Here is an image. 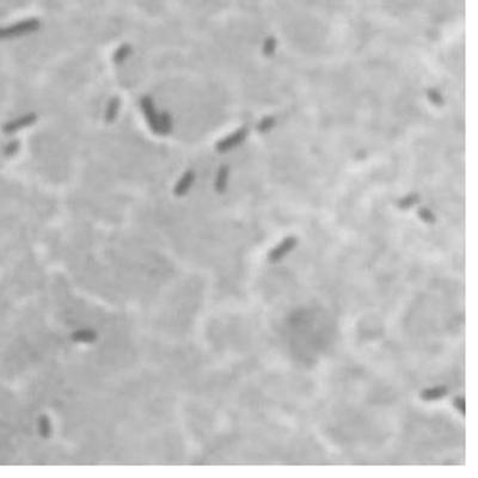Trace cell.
<instances>
[{
  "instance_id": "obj_4",
  "label": "cell",
  "mask_w": 478,
  "mask_h": 478,
  "mask_svg": "<svg viewBox=\"0 0 478 478\" xmlns=\"http://www.w3.org/2000/svg\"><path fill=\"white\" fill-rule=\"evenodd\" d=\"M37 121V115L35 113H28L23 116H19L15 118V120L9 121L8 123L3 125V132L6 134H12L16 132L20 131V129L29 127V125L34 124Z\"/></svg>"
},
{
  "instance_id": "obj_9",
  "label": "cell",
  "mask_w": 478,
  "mask_h": 478,
  "mask_svg": "<svg viewBox=\"0 0 478 478\" xmlns=\"http://www.w3.org/2000/svg\"><path fill=\"white\" fill-rule=\"evenodd\" d=\"M120 106L121 102L117 97H114L109 100L108 103L107 109H106V121L108 123H113V122L116 120L117 115H118V110H120Z\"/></svg>"
},
{
  "instance_id": "obj_12",
  "label": "cell",
  "mask_w": 478,
  "mask_h": 478,
  "mask_svg": "<svg viewBox=\"0 0 478 478\" xmlns=\"http://www.w3.org/2000/svg\"><path fill=\"white\" fill-rule=\"evenodd\" d=\"M418 201H420V196H418L417 194H409V195H407L406 197L400 198V200L398 201V207L400 209L411 208L413 206L416 205Z\"/></svg>"
},
{
  "instance_id": "obj_7",
  "label": "cell",
  "mask_w": 478,
  "mask_h": 478,
  "mask_svg": "<svg viewBox=\"0 0 478 478\" xmlns=\"http://www.w3.org/2000/svg\"><path fill=\"white\" fill-rule=\"evenodd\" d=\"M229 176H230V167L228 165H221L220 167H219L218 172H216L215 184H214L216 193H219V194L225 193L226 188H228Z\"/></svg>"
},
{
  "instance_id": "obj_17",
  "label": "cell",
  "mask_w": 478,
  "mask_h": 478,
  "mask_svg": "<svg viewBox=\"0 0 478 478\" xmlns=\"http://www.w3.org/2000/svg\"><path fill=\"white\" fill-rule=\"evenodd\" d=\"M18 149H19V141L13 140L5 146L4 155L6 157H13L17 152H18Z\"/></svg>"
},
{
  "instance_id": "obj_5",
  "label": "cell",
  "mask_w": 478,
  "mask_h": 478,
  "mask_svg": "<svg viewBox=\"0 0 478 478\" xmlns=\"http://www.w3.org/2000/svg\"><path fill=\"white\" fill-rule=\"evenodd\" d=\"M296 245H298V239H296L295 237H287V238L282 240L276 247H274V249L270 251L268 258H269L270 262H279V261H281L288 253H291Z\"/></svg>"
},
{
  "instance_id": "obj_11",
  "label": "cell",
  "mask_w": 478,
  "mask_h": 478,
  "mask_svg": "<svg viewBox=\"0 0 478 478\" xmlns=\"http://www.w3.org/2000/svg\"><path fill=\"white\" fill-rule=\"evenodd\" d=\"M132 51H133V49H132V47L129 46V44H127V43L122 44V46L118 47L116 49V52L114 53L113 61L116 65L122 64V62H123L125 59H128L129 55L132 54Z\"/></svg>"
},
{
  "instance_id": "obj_6",
  "label": "cell",
  "mask_w": 478,
  "mask_h": 478,
  "mask_svg": "<svg viewBox=\"0 0 478 478\" xmlns=\"http://www.w3.org/2000/svg\"><path fill=\"white\" fill-rule=\"evenodd\" d=\"M195 179H196V173H195V171L191 169L187 170L175 186L173 194H175L176 196H183V195H186L188 191L190 190L191 186L194 184Z\"/></svg>"
},
{
  "instance_id": "obj_2",
  "label": "cell",
  "mask_w": 478,
  "mask_h": 478,
  "mask_svg": "<svg viewBox=\"0 0 478 478\" xmlns=\"http://www.w3.org/2000/svg\"><path fill=\"white\" fill-rule=\"evenodd\" d=\"M141 110L144 113V116L147 122L148 127L155 134H160V127H159V114L157 113L155 103L149 97L145 96L142 97L140 100Z\"/></svg>"
},
{
  "instance_id": "obj_13",
  "label": "cell",
  "mask_w": 478,
  "mask_h": 478,
  "mask_svg": "<svg viewBox=\"0 0 478 478\" xmlns=\"http://www.w3.org/2000/svg\"><path fill=\"white\" fill-rule=\"evenodd\" d=\"M274 124H275V117L273 116L263 117L257 125V131L260 132V133H267V132H269L270 129L274 127Z\"/></svg>"
},
{
  "instance_id": "obj_3",
  "label": "cell",
  "mask_w": 478,
  "mask_h": 478,
  "mask_svg": "<svg viewBox=\"0 0 478 478\" xmlns=\"http://www.w3.org/2000/svg\"><path fill=\"white\" fill-rule=\"evenodd\" d=\"M247 135V128L242 127L239 129H237L235 133H232L229 137H226L225 139H222L216 144V151L220 153H225L233 149L237 146L242 144V142L245 140Z\"/></svg>"
},
{
  "instance_id": "obj_1",
  "label": "cell",
  "mask_w": 478,
  "mask_h": 478,
  "mask_svg": "<svg viewBox=\"0 0 478 478\" xmlns=\"http://www.w3.org/2000/svg\"><path fill=\"white\" fill-rule=\"evenodd\" d=\"M41 22L36 18H30L22 20L10 27L0 28V40H9V38L20 37L24 35L35 33L40 29Z\"/></svg>"
},
{
  "instance_id": "obj_18",
  "label": "cell",
  "mask_w": 478,
  "mask_h": 478,
  "mask_svg": "<svg viewBox=\"0 0 478 478\" xmlns=\"http://www.w3.org/2000/svg\"><path fill=\"white\" fill-rule=\"evenodd\" d=\"M455 406H456L457 409L460 411V413L465 414V402H464L463 398H456Z\"/></svg>"
},
{
  "instance_id": "obj_15",
  "label": "cell",
  "mask_w": 478,
  "mask_h": 478,
  "mask_svg": "<svg viewBox=\"0 0 478 478\" xmlns=\"http://www.w3.org/2000/svg\"><path fill=\"white\" fill-rule=\"evenodd\" d=\"M427 95H428V98L431 99V102L433 104H435V106H442V104H444V98H442L440 92L437 91L435 89L428 90Z\"/></svg>"
},
{
  "instance_id": "obj_10",
  "label": "cell",
  "mask_w": 478,
  "mask_h": 478,
  "mask_svg": "<svg viewBox=\"0 0 478 478\" xmlns=\"http://www.w3.org/2000/svg\"><path fill=\"white\" fill-rule=\"evenodd\" d=\"M159 127L160 135H169L171 132H172V118H171V116L167 113H162L159 115Z\"/></svg>"
},
{
  "instance_id": "obj_14",
  "label": "cell",
  "mask_w": 478,
  "mask_h": 478,
  "mask_svg": "<svg viewBox=\"0 0 478 478\" xmlns=\"http://www.w3.org/2000/svg\"><path fill=\"white\" fill-rule=\"evenodd\" d=\"M276 40H275V37L273 36H270V37H268L266 41H264V44H263V54H264V57H271V55L274 54V52L275 49H276Z\"/></svg>"
},
{
  "instance_id": "obj_8",
  "label": "cell",
  "mask_w": 478,
  "mask_h": 478,
  "mask_svg": "<svg viewBox=\"0 0 478 478\" xmlns=\"http://www.w3.org/2000/svg\"><path fill=\"white\" fill-rule=\"evenodd\" d=\"M446 393H447V387L446 386H437L433 387V389H428L424 390L423 392L421 393V398L423 400H435L439 398H442Z\"/></svg>"
},
{
  "instance_id": "obj_16",
  "label": "cell",
  "mask_w": 478,
  "mask_h": 478,
  "mask_svg": "<svg viewBox=\"0 0 478 478\" xmlns=\"http://www.w3.org/2000/svg\"><path fill=\"white\" fill-rule=\"evenodd\" d=\"M418 216L422 220L428 222V224H434L435 222V215L429 211L428 208H420L418 209Z\"/></svg>"
}]
</instances>
